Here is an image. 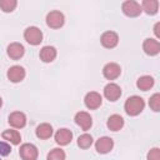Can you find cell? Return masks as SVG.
Masks as SVG:
<instances>
[{"label": "cell", "instance_id": "cell-1", "mask_svg": "<svg viewBox=\"0 0 160 160\" xmlns=\"http://www.w3.org/2000/svg\"><path fill=\"white\" fill-rule=\"evenodd\" d=\"M144 108H145V101L141 96H138V95H132V96L128 98L125 101V105H124L125 112L130 116L139 115L144 110Z\"/></svg>", "mask_w": 160, "mask_h": 160}, {"label": "cell", "instance_id": "cell-2", "mask_svg": "<svg viewBox=\"0 0 160 160\" xmlns=\"http://www.w3.org/2000/svg\"><path fill=\"white\" fill-rule=\"evenodd\" d=\"M24 38L30 45H39L42 41V32L36 26H29L24 31Z\"/></svg>", "mask_w": 160, "mask_h": 160}, {"label": "cell", "instance_id": "cell-3", "mask_svg": "<svg viewBox=\"0 0 160 160\" xmlns=\"http://www.w3.org/2000/svg\"><path fill=\"white\" fill-rule=\"evenodd\" d=\"M64 21H65L64 14L59 10H52L46 15V24H48V26H50L52 29L61 28L64 25Z\"/></svg>", "mask_w": 160, "mask_h": 160}, {"label": "cell", "instance_id": "cell-4", "mask_svg": "<svg viewBox=\"0 0 160 160\" xmlns=\"http://www.w3.org/2000/svg\"><path fill=\"white\" fill-rule=\"evenodd\" d=\"M19 155L22 160H36L38 159V148L34 145V144H30V142H26V144H22L20 146V150H19Z\"/></svg>", "mask_w": 160, "mask_h": 160}, {"label": "cell", "instance_id": "cell-5", "mask_svg": "<svg viewBox=\"0 0 160 160\" xmlns=\"http://www.w3.org/2000/svg\"><path fill=\"white\" fill-rule=\"evenodd\" d=\"M121 9H122V12L126 15V16H130V18H135V16H139L141 14V6L139 2L134 1V0H126L122 2L121 5Z\"/></svg>", "mask_w": 160, "mask_h": 160}, {"label": "cell", "instance_id": "cell-6", "mask_svg": "<svg viewBox=\"0 0 160 160\" xmlns=\"http://www.w3.org/2000/svg\"><path fill=\"white\" fill-rule=\"evenodd\" d=\"M112 148H114V141L109 136L99 138L95 142V149L99 154H108L112 150Z\"/></svg>", "mask_w": 160, "mask_h": 160}, {"label": "cell", "instance_id": "cell-7", "mask_svg": "<svg viewBox=\"0 0 160 160\" xmlns=\"http://www.w3.org/2000/svg\"><path fill=\"white\" fill-rule=\"evenodd\" d=\"M101 45L106 49H112L119 42V35L115 31H105L100 38Z\"/></svg>", "mask_w": 160, "mask_h": 160}, {"label": "cell", "instance_id": "cell-8", "mask_svg": "<svg viewBox=\"0 0 160 160\" xmlns=\"http://www.w3.org/2000/svg\"><path fill=\"white\" fill-rule=\"evenodd\" d=\"M120 74H121V68L116 62H108L102 69V75L108 80H114V79L119 78Z\"/></svg>", "mask_w": 160, "mask_h": 160}, {"label": "cell", "instance_id": "cell-9", "mask_svg": "<svg viewBox=\"0 0 160 160\" xmlns=\"http://www.w3.org/2000/svg\"><path fill=\"white\" fill-rule=\"evenodd\" d=\"M6 76L11 82H20L25 78V70L20 65H14V66L9 68V70L6 72Z\"/></svg>", "mask_w": 160, "mask_h": 160}, {"label": "cell", "instance_id": "cell-10", "mask_svg": "<svg viewBox=\"0 0 160 160\" xmlns=\"http://www.w3.org/2000/svg\"><path fill=\"white\" fill-rule=\"evenodd\" d=\"M104 95L108 100L110 101H116L120 96H121V89L118 84L115 82H109L105 88H104Z\"/></svg>", "mask_w": 160, "mask_h": 160}, {"label": "cell", "instance_id": "cell-11", "mask_svg": "<svg viewBox=\"0 0 160 160\" xmlns=\"http://www.w3.org/2000/svg\"><path fill=\"white\" fill-rule=\"evenodd\" d=\"M101 101H102V98L99 92L96 91H90L85 95V99H84V102L86 105L88 109H98L100 105H101Z\"/></svg>", "mask_w": 160, "mask_h": 160}, {"label": "cell", "instance_id": "cell-12", "mask_svg": "<svg viewBox=\"0 0 160 160\" xmlns=\"http://www.w3.org/2000/svg\"><path fill=\"white\" fill-rule=\"evenodd\" d=\"M9 124L15 129H21L26 125V116L21 111H14L9 115Z\"/></svg>", "mask_w": 160, "mask_h": 160}, {"label": "cell", "instance_id": "cell-13", "mask_svg": "<svg viewBox=\"0 0 160 160\" xmlns=\"http://www.w3.org/2000/svg\"><path fill=\"white\" fill-rule=\"evenodd\" d=\"M142 50L145 51V54L152 56V55H156L159 54L160 51V44L156 39H151V38H148L144 40V44H142Z\"/></svg>", "mask_w": 160, "mask_h": 160}, {"label": "cell", "instance_id": "cell-14", "mask_svg": "<svg viewBox=\"0 0 160 160\" xmlns=\"http://www.w3.org/2000/svg\"><path fill=\"white\" fill-rule=\"evenodd\" d=\"M75 122L82 129V130H89L92 125V119L90 116V114H88L86 111H79L75 115Z\"/></svg>", "mask_w": 160, "mask_h": 160}, {"label": "cell", "instance_id": "cell-15", "mask_svg": "<svg viewBox=\"0 0 160 160\" xmlns=\"http://www.w3.org/2000/svg\"><path fill=\"white\" fill-rule=\"evenodd\" d=\"M71 139H72V132L66 128L59 129L55 134V141L59 145H68L71 141Z\"/></svg>", "mask_w": 160, "mask_h": 160}, {"label": "cell", "instance_id": "cell-16", "mask_svg": "<svg viewBox=\"0 0 160 160\" xmlns=\"http://www.w3.org/2000/svg\"><path fill=\"white\" fill-rule=\"evenodd\" d=\"M8 55L11 58V59H14V60H18V59H20L22 55H24V52H25V49H24V46L20 44V42H11L9 46H8Z\"/></svg>", "mask_w": 160, "mask_h": 160}, {"label": "cell", "instance_id": "cell-17", "mask_svg": "<svg viewBox=\"0 0 160 160\" xmlns=\"http://www.w3.org/2000/svg\"><path fill=\"white\" fill-rule=\"evenodd\" d=\"M40 59L44 61V62H51L54 61V59L56 58V49L54 46H44L41 50H40V54H39Z\"/></svg>", "mask_w": 160, "mask_h": 160}, {"label": "cell", "instance_id": "cell-18", "mask_svg": "<svg viewBox=\"0 0 160 160\" xmlns=\"http://www.w3.org/2000/svg\"><path fill=\"white\" fill-rule=\"evenodd\" d=\"M106 125L111 131H119L124 126V119H122V116H120L118 114H114V115L109 116Z\"/></svg>", "mask_w": 160, "mask_h": 160}, {"label": "cell", "instance_id": "cell-19", "mask_svg": "<svg viewBox=\"0 0 160 160\" xmlns=\"http://www.w3.org/2000/svg\"><path fill=\"white\" fill-rule=\"evenodd\" d=\"M35 132L39 139H49L52 135V126L48 122H42L36 128Z\"/></svg>", "mask_w": 160, "mask_h": 160}, {"label": "cell", "instance_id": "cell-20", "mask_svg": "<svg viewBox=\"0 0 160 160\" xmlns=\"http://www.w3.org/2000/svg\"><path fill=\"white\" fill-rule=\"evenodd\" d=\"M141 10H144L149 15H154L159 10V1L158 0H144L141 2Z\"/></svg>", "mask_w": 160, "mask_h": 160}, {"label": "cell", "instance_id": "cell-21", "mask_svg": "<svg viewBox=\"0 0 160 160\" xmlns=\"http://www.w3.org/2000/svg\"><path fill=\"white\" fill-rule=\"evenodd\" d=\"M152 85H154V78L150 75H142L136 81V86L142 91L149 90L150 88H152Z\"/></svg>", "mask_w": 160, "mask_h": 160}, {"label": "cell", "instance_id": "cell-22", "mask_svg": "<svg viewBox=\"0 0 160 160\" xmlns=\"http://www.w3.org/2000/svg\"><path fill=\"white\" fill-rule=\"evenodd\" d=\"M1 136H2L4 140H6V141H9V142H11L14 145L20 144V141H21V136H20V134L16 130H10V129L9 130H5L1 134Z\"/></svg>", "mask_w": 160, "mask_h": 160}, {"label": "cell", "instance_id": "cell-23", "mask_svg": "<svg viewBox=\"0 0 160 160\" xmlns=\"http://www.w3.org/2000/svg\"><path fill=\"white\" fill-rule=\"evenodd\" d=\"M91 144H92V136L89 134H82L78 138V145L81 149H88L91 146Z\"/></svg>", "mask_w": 160, "mask_h": 160}, {"label": "cell", "instance_id": "cell-24", "mask_svg": "<svg viewBox=\"0 0 160 160\" xmlns=\"http://www.w3.org/2000/svg\"><path fill=\"white\" fill-rule=\"evenodd\" d=\"M46 160H65V152H64V150L55 148V149L50 150Z\"/></svg>", "mask_w": 160, "mask_h": 160}, {"label": "cell", "instance_id": "cell-25", "mask_svg": "<svg viewBox=\"0 0 160 160\" xmlns=\"http://www.w3.org/2000/svg\"><path fill=\"white\" fill-rule=\"evenodd\" d=\"M16 0H0V9L4 12H11L16 8Z\"/></svg>", "mask_w": 160, "mask_h": 160}, {"label": "cell", "instance_id": "cell-26", "mask_svg": "<svg viewBox=\"0 0 160 160\" xmlns=\"http://www.w3.org/2000/svg\"><path fill=\"white\" fill-rule=\"evenodd\" d=\"M149 105H150V108H151L154 111H156V112L160 110V94H159V92L154 94V95L150 98Z\"/></svg>", "mask_w": 160, "mask_h": 160}, {"label": "cell", "instance_id": "cell-27", "mask_svg": "<svg viewBox=\"0 0 160 160\" xmlns=\"http://www.w3.org/2000/svg\"><path fill=\"white\" fill-rule=\"evenodd\" d=\"M148 160H160V149L152 148L148 152Z\"/></svg>", "mask_w": 160, "mask_h": 160}, {"label": "cell", "instance_id": "cell-28", "mask_svg": "<svg viewBox=\"0 0 160 160\" xmlns=\"http://www.w3.org/2000/svg\"><path fill=\"white\" fill-rule=\"evenodd\" d=\"M10 152H11L10 145H9L8 142H5V141H0V155H1V156H6V155H9Z\"/></svg>", "mask_w": 160, "mask_h": 160}, {"label": "cell", "instance_id": "cell-29", "mask_svg": "<svg viewBox=\"0 0 160 160\" xmlns=\"http://www.w3.org/2000/svg\"><path fill=\"white\" fill-rule=\"evenodd\" d=\"M159 25H160V24H159V22H156V24H155V28H154V32H155L156 38H159V36H160V34H159V31H158V29H159Z\"/></svg>", "mask_w": 160, "mask_h": 160}, {"label": "cell", "instance_id": "cell-30", "mask_svg": "<svg viewBox=\"0 0 160 160\" xmlns=\"http://www.w3.org/2000/svg\"><path fill=\"white\" fill-rule=\"evenodd\" d=\"M1 105H2V99H1V96H0V108H1Z\"/></svg>", "mask_w": 160, "mask_h": 160}]
</instances>
